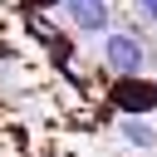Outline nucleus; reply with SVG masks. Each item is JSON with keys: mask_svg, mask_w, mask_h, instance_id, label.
I'll list each match as a JSON object with an SVG mask.
<instances>
[{"mask_svg": "<svg viewBox=\"0 0 157 157\" xmlns=\"http://www.w3.org/2000/svg\"><path fill=\"white\" fill-rule=\"evenodd\" d=\"M103 64H108L118 78L142 74V64H147L142 34H132V29H103Z\"/></svg>", "mask_w": 157, "mask_h": 157, "instance_id": "nucleus-1", "label": "nucleus"}, {"mask_svg": "<svg viewBox=\"0 0 157 157\" xmlns=\"http://www.w3.org/2000/svg\"><path fill=\"white\" fill-rule=\"evenodd\" d=\"M132 5H137V10H142V15L152 20V25H157V0H132Z\"/></svg>", "mask_w": 157, "mask_h": 157, "instance_id": "nucleus-4", "label": "nucleus"}, {"mask_svg": "<svg viewBox=\"0 0 157 157\" xmlns=\"http://www.w3.org/2000/svg\"><path fill=\"white\" fill-rule=\"evenodd\" d=\"M64 15H69V25H74L78 34H103V29L113 25L108 0H64Z\"/></svg>", "mask_w": 157, "mask_h": 157, "instance_id": "nucleus-2", "label": "nucleus"}, {"mask_svg": "<svg viewBox=\"0 0 157 157\" xmlns=\"http://www.w3.org/2000/svg\"><path fill=\"white\" fill-rule=\"evenodd\" d=\"M118 137L132 142V147H157V128L142 123V118H118Z\"/></svg>", "mask_w": 157, "mask_h": 157, "instance_id": "nucleus-3", "label": "nucleus"}]
</instances>
